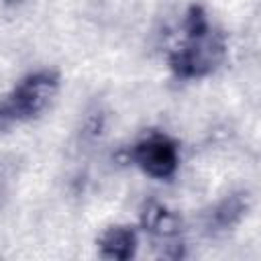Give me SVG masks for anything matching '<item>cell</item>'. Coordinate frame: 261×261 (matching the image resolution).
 <instances>
[{
	"mask_svg": "<svg viewBox=\"0 0 261 261\" xmlns=\"http://www.w3.org/2000/svg\"><path fill=\"white\" fill-rule=\"evenodd\" d=\"M59 73L41 69L22 77L8 94L0 98V130H10L37 118L57 96Z\"/></svg>",
	"mask_w": 261,
	"mask_h": 261,
	"instance_id": "cell-2",
	"label": "cell"
},
{
	"mask_svg": "<svg viewBox=\"0 0 261 261\" xmlns=\"http://www.w3.org/2000/svg\"><path fill=\"white\" fill-rule=\"evenodd\" d=\"M247 210H249V194L247 192L230 194L212 208L208 226L212 230H228L241 222V218L247 214Z\"/></svg>",
	"mask_w": 261,
	"mask_h": 261,
	"instance_id": "cell-5",
	"label": "cell"
},
{
	"mask_svg": "<svg viewBox=\"0 0 261 261\" xmlns=\"http://www.w3.org/2000/svg\"><path fill=\"white\" fill-rule=\"evenodd\" d=\"M130 157L141 167V171H145L155 179L171 177L179 165L177 143L161 133H151L145 139H141L133 147Z\"/></svg>",
	"mask_w": 261,
	"mask_h": 261,
	"instance_id": "cell-3",
	"label": "cell"
},
{
	"mask_svg": "<svg viewBox=\"0 0 261 261\" xmlns=\"http://www.w3.org/2000/svg\"><path fill=\"white\" fill-rule=\"evenodd\" d=\"M100 255L104 259L126 261L135 255L137 234L130 226H108L98 239Z\"/></svg>",
	"mask_w": 261,
	"mask_h": 261,
	"instance_id": "cell-4",
	"label": "cell"
},
{
	"mask_svg": "<svg viewBox=\"0 0 261 261\" xmlns=\"http://www.w3.org/2000/svg\"><path fill=\"white\" fill-rule=\"evenodd\" d=\"M141 224L145 230L157 237H173L179 230V220L177 216L167 210L163 204L149 202L141 214Z\"/></svg>",
	"mask_w": 261,
	"mask_h": 261,
	"instance_id": "cell-6",
	"label": "cell"
},
{
	"mask_svg": "<svg viewBox=\"0 0 261 261\" xmlns=\"http://www.w3.org/2000/svg\"><path fill=\"white\" fill-rule=\"evenodd\" d=\"M186 37L169 53V67L179 77H204L212 73L226 55L224 37L210 27L202 6H190L186 14Z\"/></svg>",
	"mask_w": 261,
	"mask_h": 261,
	"instance_id": "cell-1",
	"label": "cell"
}]
</instances>
